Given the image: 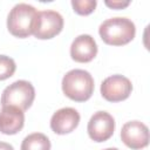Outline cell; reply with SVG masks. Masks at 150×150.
Instances as JSON below:
<instances>
[{"mask_svg":"<svg viewBox=\"0 0 150 150\" xmlns=\"http://www.w3.org/2000/svg\"><path fill=\"white\" fill-rule=\"evenodd\" d=\"M98 33L107 45L123 46L135 38L136 27L128 18H111L100 25Z\"/></svg>","mask_w":150,"mask_h":150,"instance_id":"cell-1","label":"cell"},{"mask_svg":"<svg viewBox=\"0 0 150 150\" xmlns=\"http://www.w3.org/2000/svg\"><path fill=\"white\" fill-rule=\"evenodd\" d=\"M62 91L73 101L84 102L94 93V79L87 70H69L62 79Z\"/></svg>","mask_w":150,"mask_h":150,"instance_id":"cell-2","label":"cell"},{"mask_svg":"<svg viewBox=\"0 0 150 150\" xmlns=\"http://www.w3.org/2000/svg\"><path fill=\"white\" fill-rule=\"evenodd\" d=\"M38 11L28 4L15 5L7 18V28L16 38H28L33 34Z\"/></svg>","mask_w":150,"mask_h":150,"instance_id":"cell-3","label":"cell"},{"mask_svg":"<svg viewBox=\"0 0 150 150\" xmlns=\"http://www.w3.org/2000/svg\"><path fill=\"white\" fill-rule=\"evenodd\" d=\"M35 97V90L30 82L19 80L6 87L1 95V105H11L20 110H27Z\"/></svg>","mask_w":150,"mask_h":150,"instance_id":"cell-4","label":"cell"},{"mask_svg":"<svg viewBox=\"0 0 150 150\" xmlns=\"http://www.w3.org/2000/svg\"><path fill=\"white\" fill-rule=\"evenodd\" d=\"M63 28V18L55 11L38 12L33 35L40 40H47L56 36Z\"/></svg>","mask_w":150,"mask_h":150,"instance_id":"cell-5","label":"cell"},{"mask_svg":"<svg viewBox=\"0 0 150 150\" xmlns=\"http://www.w3.org/2000/svg\"><path fill=\"white\" fill-rule=\"evenodd\" d=\"M132 90L131 81L123 75H111L103 80L101 94L109 102H121L129 97Z\"/></svg>","mask_w":150,"mask_h":150,"instance_id":"cell-6","label":"cell"},{"mask_svg":"<svg viewBox=\"0 0 150 150\" xmlns=\"http://www.w3.org/2000/svg\"><path fill=\"white\" fill-rule=\"evenodd\" d=\"M88 135L95 142H104L109 139L115 130V120L107 111L95 112L88 122Z\"/></svg>","mask_w":150,"mask_h":150,"instance_id":"cell-7","label":"cell"},{"mask_svg":"<svg viewBox=\"0 0 150 150\" xmlns=\"http://www.w3.org/2000/svg\"><path fill=\"white\" fill-rule=\"evenodd\" d=\"M121 139L130 149H143L149 144V129L139 121L127 122L122 127Z\"/></svg>","mask_w":150,"mask_h":150,"instance_id":"cell-8","label":"cell"},{"mask_svg":"<svg viewBox=\"0 0 150 150\" xmlns=\"http://www.w3.org/2000/svg\"><path fill=\"white\" fill-rule=\"evenodd\" d=\"M80 123V114L74 108H61L53 114L50 118V128L55 134L64 135L76 129Z\"/></svg>","mask_w":150,"mask_h":150,"instance_id":"cell-9","label":"cell"},{"mask_svg":"<svg viewBox=\"0 0 150 150\" xmlns=\"http://www.w3.org/2000/svg\"><path fill=\"white\" fill-rule=\"evenodd\" d=\"M97 54V45L89 34H82L75 38L70 46V56L74 61L86 63L90 62Z\"/></svg>","mask_w":150,"mask_h":150,"instance_id":"cell-10","label":"cell"},{"mask_svg":"<svg viewBox=\"0 0 150 150\" xmlns=\"http://www.w3.org/2000/svg\"><path fill=\"white\" fill-rule=\"evenodd\" d=\"M25 124V114L15 107L6 105L0 110V132L14 135L19 132Z\"/></svg>","mask_w":150,"mask_h":150,"instance_id":"cell-11","label":"cell"},{"mask_svg":"<svg viewBox=\"0 0 150 150\" xmlns=\"http://www.w3.org/2000/svg\"><path fill=\"white\" fill-rule=\"evenodd\" d=\"M21 150H50V141L46 135L34 132L23 138Z\"/></svg>","mask_w":150,"mask_h":150,"instance_id":"cell-12","label":"cell"},{"mask_svg":"<svg viewBox=\"0 0 150 150\" xmlns=\"http://www.w3.org/2000/svg\"><path fill=\"white\" fill-rule=\"evenodd\" d=\"M16 66L12 57L6 55H0V81L11 77L15 73Z\"/></svg>","mask_w":150,"mask_h":150,"instance_id":"cell-13","label":"cell"},{"mask_svg":"<svg viewBox=\"0 0 150 150\" xmlns=\"http://www.w3.org/2000/svg\"><path fill=\"white\" fill-rule=\"evenodd\" d=\"M97 2L95 0H73L71 6L74 8V12H76L80 15H88L94 12Z\"/></svg>","mask_w":150,"mask_h":150,"instance_id":"cell-14","label":"cell"},{"mask_svg":"<svg viewBox=\"0 0 150 150\" xmlns=\"http://www.w3.org/2000/svg\"><path fill=\"white\" fill-rule=\"evenodd\" d=\"M129 1H105V5L110 8H114V9H122L127 6H129Z\"/></svg>","mask_w":150,"mask_h":150,"instance_id":"cell-15","label":"cell"},{"mask_svg":"<svg viewBox=\"0 0 150 150\" xmlns=\"http://www.w3.org/2000/svg\"><path fill=\"white\" fill-rule=\"evenodd\" d=\"M0 150H14V148L6 142H0Z\"/></svg>","mask_w":150,"mask_h":150,"instance_id":"cell-16","label":"cell"},{"mask_svg":"<svg viewBox=\"0 0 150 150\" xmlns=\"http://www.w3.org/2000/svg\"><path fill=\"white\" fill-rule=\"evenodd\" d=\"M104 150H118V149H116V148H108V149H104Z\"/></svg>","mask_w":150,"mask_h":150,"instance_id":"cell-17","label":"cell"}]
</instances>
